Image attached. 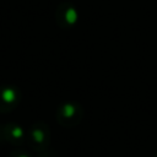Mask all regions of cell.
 I'll return each instance as SVG.
<instances>
[{"mask_svg":"<svg viewBox=\"0 0 157 157\" xmlns=\"http://www.w3.org/2000/svg\"><path fill=\"white\" fill-rule=\"evenodd\" d=\"M81 117H82L81 108L78 105H74L71 103H67V104L60 107V109L58 112V120L60 121V124L66 125V126L77 124L80 121Z\"/></svg>","mask_w":157,"mask_h":157,"instance_id":"obj_1","label":"cell"},{"mask_svg":"<svg viewBox=\"0 0 157 157\" xmlns=\"http://www.w3.org/2000/svg\"><path fill=\"white\" fill-rule=\"evenodd\" d=\"M20 99L17 88L4 86L0 87V112H7L13 109Z\"/></svg>","mask_w":157,"mask_h":157,"instance_id":"obj_2","label":"cell"},{"mask_svg":"<svg viewBox=\"0 0 157 157\" xmlns=\"http://www.w3.org/2000/svg\"><path fill=\"white\" fill-rule=\"evenodd\" d=\"M31 136H32V140L38 144V145H44L47 144L48 141V137H49V132H48V129L44 124H37L36 126L32 128V131H31Z\"/></svg>","mask_w":157,"mask_h":157,"instance_id":"obj_3","label":"cell"},{"mask_svg":"<svg viewBox=\"0 0 157 157\" xmlns=\"http://www.w3.org/2000/svg\"><path fill=\"white\" fill-rule=\"evenodd\" d=\"M155 157H157V153H156V156H155Z\"/></svg>","mask_w":157,"mask_h":157,"instance_id":"obj_4","label":"cell"}]
</instances>
